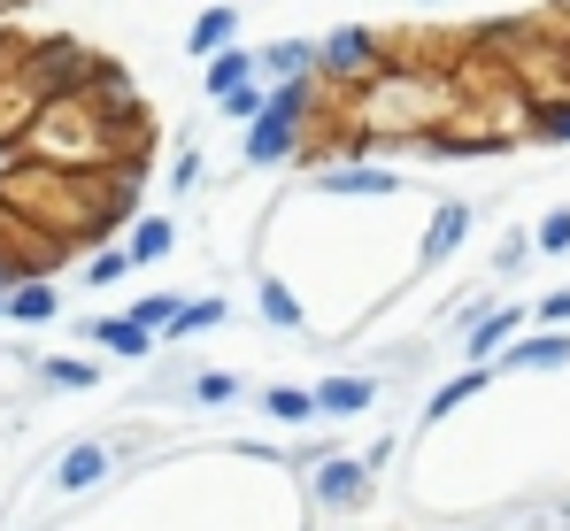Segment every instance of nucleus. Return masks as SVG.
<instances>
[{
  "mask_svg": "<svg viewBox=\"0 0 570 531\" xmlns=\"http://www.w3.org/2000/svg\"><path fill=\"white\" fill-rule=\"evenodd\" d=\"M385 78V47L371 23H340L316 39V86H371Z\"/></svg>",
  "mask_w": 570,
  "mask_h": 531,
  "instance_id": "nucleus-1",
  "label": "nucleus"
},
{
  "mask_svg": "<svg viewBox=\"0 0 570 531\" xmlns=\"http://www.w3.org/2000/svg\"><path fill=\"white\" fill-rule=\"evenodd\" d=\"M301 139H308V124L301 116H278V108H263V116H247V170H278L301 155Z\"/></svg>",
  "mask_w": 570,
  "mask_h": 531,
  "instance_id": "nucleus-2",
  "label": "nucleus"
},
{
  "mask_svg": "<svg viewBox=\"0 0 570 531\" xmlns=\"http://www.w3.org/2000/svg\"><path fill=\"white\" fill-rule=\"evenodd\" d=\"M31 78L47 86V100H62V92H78L94 78V62L78 55V39H39V55H31Z\"/></svg>",
  "mask_w": 570,
  "mask_h": 531,
  "instance_id": "nucleus-3",
  "label": "nucleus"
},
{
  "mask_svg": "<svg viewBox=\"0 0 570 531\" xmlns=\"http://www.w3.org/2000/svg\"><path fill=\"white\" fill-rule=\"evenodd\" d=\"M316 501H324V509L371 501V462H363V454H324V462H316Z\"/></svg>",
  "mask_w": 570,
  "mask_h": 531,
  "instance_id": "nucleus-4",
  "label": "nucleus"
},
{
  "mask_svg": "<svg viewBox=\"0 0 570 531\" xmlns=\"http://www.w3.org/2000/svg\"><path fill=\"white\" fill-rule=\"evenodd\" d=\"M563 362H570V332H563V324L524 332V340H509V347H501V370H563Z\"/></svg>",
  "mask_w": 570,
  "mask_h": 531,
  "instance_id": "nucleus-5",
  "label": "nucleus"
},
{
  "mask_svg": "<svg viewBox=\"0 0 570 531\" xmlns=\"http://www.w3.org/2000/svg\"><path fill=\"white\" fill-rule=\"evenodd\" d=\"M316 193H332V200H385V193H401V177L371 170V163H347V170H316Z\"/></svg>",
  "mask_w": 570,
  "mask_h": 531,
  "instance_id": "nucleus-6",
  "label": "nucleus"
},
{
  "mask_svg": "<svg viewBox=\"0 0 570 531\" xmlns=\"http://www.w3.org/2000/svg\"><path fill=\"white\" fill-rule=\"evenodd\" d=\"M463 239H471V208H463V200H440V208H432V224H424V247H416V263H448Z\"/></svg>",
  "mask_w": 570,
  "mask_h": 531,
  "instance_id": "nucleus-7",
  "label": "nucleus"
},
{
  "mask_svg": "<svg viewBox=\"0 0 570 531\" xmlns=\"http://www.w3.org/2000/svg\"><path fill=\"white\" fill-rule=\"evenodd\" d=\"M308 70H316V39H271V47H255V78H263V86L308 78Z\"/></svg>",
  "mask_w": 570,
  "mask_h": 531,
  "instance_id": "nucleus-8",
  "label": "nucleus"
},
{
  "mask_svg": "<svg viewBox=\"0 0 570 531\" xmlns=\"http://www.w3.org/2000/svg\"><path fill=\"white\" fill-rule=\"evenodd\" d=\"M108 462H116V454H108L100 440H78L62 462H55V485H62V493H94L100 478H108Z\"/></svg>",
  "mask_w": 570,
  "mask_h": 531,
  "instance_id": "nucleus-9",
  "label": "nucleus"
},
{
  "mask_svg": "<svg viewBox=\"0 0 570 531\" xmlns=\"http://www.w3.org/2000/svg\"><path fill=\"white\" fill-rule=\"evenodd\" d=\"M308 401H316V416H363V409L379 401V385H371V377H324Z\"/></svg>",
  "mask_w": 570,
  "mask_h": 531,
  "instance_id": "nucleus-10",
  "label": "nucleus"
},
{
  "mask_svg": "<svg viewBox=\"0 0 570 531\" xmlns=\"http://www.w3.org/2000/svg\"><path fill=\"white\" fill-rule=\"evenodd\" d=\"M62 316V293L47 285V277H23L16 293H8V324H55Z\"/></svg>",
  "mask_w": 570,
  "mask_h": 531,
  "instance_id": "nucleus-11",
  "label": "nucleus"
},
{
  "mask_svg": "<svg viewBox=\"0 0 570 531\" xmlns=\"http://www.w3.org/2000/svg\"><path fill=\"white\" fill-rule=\"evenodd\" d=\"M232 39H239V8H232V0L200 8V16H193V31H186L193 55H216V47H232Z\"/></svg>",
  "mask_w": 570,
  "mask_h": 531,
  "instance_id": "nucleus-12",
  "label": "nucleus"
},
{
  "mask_svg": "<svg viewBox=\"0 0 570 531\" xmlns=\"http://www.w3.org/2000/svg\"><path fill=\"white\" fill-rule=\"evenodd\" d=\"M170 247H178V224H170V216H139V224H131V247H124V255H131V269H147V263H163Z\"/></svg>",
  "mask_w": 570,
  "mask_h": 531,
  "instance_id": "nucleus-13",
  "label": "nucleus"
},
{
  "mask_svg": "<svg viewBox=\"0 0 570 531\" xmlns=\"http://www.w3.org/2000/svg\"><path fill=\"white\" fill-rule=\"evenodd\" d=\"M94 340H100L108 354H124V362L155 354V332H147V324H131V316H100V324H94Z\"/></svg>",
  "mask_w": 570,
  "mask_h": 531,
  "instance_id": "nucleus-14",
  "label": "nucleus"
},
{
  "mask_svg": "<svg viewBox=\"0 0 570 531\" xmlns=\"http://www.w3.org/2000/svg\"><path fill=\"white\" fill-rule=\"evenodd\" d=\"M517 332H524V308H493V316H471V354L485 362L493 347H509Z\"/></svg>",
  "mask_w": 570,
  "mask_h": 531,
  "instance_id": "nucleus-15",
  "label": "nucleus"
},
{
  "mask_svg": "<svg viewBox=\"0 0 570 531\" xmlns=\"http://www.w3.org/2000/svg\"><path fill=\"white\" fill-rule=\"evenodd\" d=\"M255 301H263V316H271L278 332H301V324H308V308L293 301V285H285V277H263V285H255Z\"/></svg>",
  "mask_w": 570,
  "mask_h": 531,
  "instance_id": "nucleus-16",
  "label": "nucleus"
},
{
  "mask_svg": "<svg viewBox=\"0 0 570 531\" xmlns=\"http://www.w3.org/2000/svg\"><path fill=\"white\" fill-rule=\"evenodd\" d=\"M239 78H255V47H216V55H208V100L232 92Z\"/></svg>",
  "mask_w": 570,
  "mask_h": 531,
  "instance_id": "nucleus-17",
  "label": "nucleus"
},
{
  "mask_svg": "<svg viewBox=\"0 0 570 531\" xmlns=\"http://www.w3.org/2000/svg\"><path fill=\"white\" fill-rule=\"evenodd\" d=\"M224 324V301L208 293V301H178V316L163 324V340H193V332H216Z\"/></svg>",
  "mask_w": 570,
  "mask_h": 531,
  "instance_id": "nucleus-18",
  "label": "nucleus"
},
{
  "mask_svg": "<svg viewBox=\"0 0 570 531\" xmlns=\"http://www.w3.org/2000/svg\"><path fill=\"white\" fill-rule=\"evenodd\" d=\"M478 393H485V370H463L455 385H440V393H432V409H424V416L440 424V416H455V409H463V401H478Z\"/></svg>",
  "mask_w": 570,
  "mask_h": 531,
  "instance_id": "nucleus-19",
  "label": "nucleus"
},
{
  "mask_svg": "<svg viewBox=\"0 0 570 531\" xmlns=\"http://www.w3.org/2000/svg\"><path fill=\"white\" fill-rule=\"evenodd\" d=\"M263 416H278V424H308L316 401H308L301 385H271V393H263Z\"/></svg>",
  "mask_w": 570,
  "mask_h": 531,
  "instance_id": "nucleus-20",
  "label": "nucleus"
},
{
  "mask_svg": "<svg viewBox=\"0 0 570 531\" xmlns=\"http://www.w3.org/2000/svg\"><path fill=\"white\" fill-rule=\"evenodd\" d=\"M39 377H47V385H62V393H86V385H100V370H94V362H70V354L39 362Z\"/></svg>",
  "mask_w": 570,
  "mask_h": 531,
  "instance_id": "nucleus-21",
  "label": "nucleus"
},
{
  "mask_svg": "<svg viewBox=\"0 0 570 531\" xmlns=\"http://www.w3.org/2000/svg\"><path fill=\"white\" fill-rule=\"evenodd\" d=\"M216 108H224L232 124H247V116H263V78H239L232 92H216Z\"/></svg>",
  "mask_w": 570,
  "mask_h": 531,
  "instance_id": "nucleus-22",
  "label": "nucleus"
},
{
  "mask_svg": "<svg viewBox=\"0 0 570 531\" xmlns=\"http://www.w3.org/2000/svg\"><path fill=\"white\" fill-rule=\"evenodd\" d=\"M532 247H540V255H570V208H548V216H540Z\"/></svg>",
  "mask_w": 570,
  "mask_h": 531,
  "instance_id": "nucleus-23",
  "label": "nucleus"
},
{
  "mask_svg": "<svg viewBox=\"0 0 570 531\" xmlns=\"http://www.w3.org/2000/svg\"><path fill=\"white\" fill-rule=\"evenodd\" d=\"M532 131L556 139V147H570V100H540V108H532Z\"/></svg>",
  "mask_w": 570,
  "mask_h": 531,
  "instance_id": "nucleus-24",
  "label": "nucleus"
},
{
  "mask_svg": "<svg viewBox=\"0 0 570 531\" xmlns=\"http://www.w3.org/2000/svg\"><path fill=\"white\" fill-rule=\"evenodd\" d=\"M170 316H178V293H147V301L131 308V324H147L155 340H163V324H170Z\"/></svg>",
  "mask_w": 570,
  "mask_h": 531,
  "instance_id": "nucleus-25",
  "label": "nucleus"
},
{
  "mask_svg": "<svg viewBox=\"0 0 570 531\" xmlns=\"http://www.w3.org/2000/svg\"><path fill=\"white\" fill-rule=\"evenodd\" d=\"M193 401H200V409H224V401H239V377H200Z\"/></svg>",
  "mask_w": 570,
  "mask_h": 531,
  "instance_id": "nucleus-26",
  "label": "nucleus"
},
{
  "mask_svg": "<svg viewBox=\"0 0 570 531\" xmlns=\"http://www.w3.org/2000/svg\"><path fill=\"white\" fill-rule=\"evenodd\" d=\"M124 269H131V255H124V247H108V255H94V269H86V277H94V285H116Z\"/></svg>",
  "mask_w": 570,
  "mask_h": 531,
  "instance_id": "nucleus-27",
  "label": "nucleus"
},
{
  "mask_svg": "<svg viewBox=\"0 0 570 531\" xmlns=\"http://www.w3.org/2000/svg\"><path fill=\"white\" fill-rule=\"evenodd\" d=\"M170 185H178V193H193V185H200V147H186V155H178V170H170Z\"/></svg>",
  "mask_w": 570,
  "mask_h": 531,
  "instance_id": "nucleus-28",
  "label": "nucleus"
},
{
  "mask_svg": "<svg viewBox=\"0 0 570 531\" xmlns=\"http://www.w3.org/2000/svg\"><path fill=\"white\" fill-rule=\"evenodd\" d=\"M540 324H570V293H548L540 301Z\"/></svg>",
  "mask_w": 570,
  "mask_h": 531,
  "instance_id": "nucleus-29",
  "label": "nucleus"
},
{
  "mask_svg": "<svg viewBox=\"0 0 570 531\" xmlns=\"http://www.w3.org/2000/svg\"><path fill=\"white\" fill-rule=\"evenodd\" d=\"M0 316H8V293H0Z\"/></svg>",
  "mask_w": 570,
  "mask_h": 531,
  "instance_id": "nucleus-30",
  "label": "nucleus"
}]
</instances>
